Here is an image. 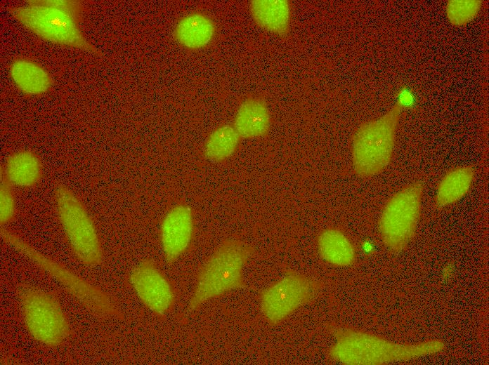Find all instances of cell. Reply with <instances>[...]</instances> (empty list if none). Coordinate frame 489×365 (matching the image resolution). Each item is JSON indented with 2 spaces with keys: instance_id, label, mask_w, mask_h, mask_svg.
<instances>
[{
  "instance_id": "obj_1",
  "label": "cell",
  "mask_w": 489,
  "mask_h": 365,
  "mask_svg": "<svg viewBox=\"0 0 489 365\" xmlns=\"http://www.w3.org/2000/svg\"><path fill=\"white\" fill-rule=\"evenodd\" d=\"M327 329L335 342L327 357L348 365H381L404 361L443 351L445 343L437 339L417 343H396L360 330L328 324Z\"/></svg>"
},
{
  "instance_id": "obj_2",
  "label": "cell",
  "mask_w": 489,
  "mask_h": 365,
  "mask_svg": "<svg viewBox=\"0 0 489 365\" xmlns=\"http://www.w3.org/2000/svg\"><path fill=\"white\" fill-rule=\"evenodd\" d=\"M86 11V4L77 0H30L25 6L8 8L13 18L40 38L100 56V49L79 27Z\"/></svg>"
},
{
  "instance_id": "obj_3",
  "label": "cell",
  "mask_w": 489,
  "mask_h": 365,
  "mask_svg": "<svg viewBox=\"0 0 489 365\" xmlns=\"http://www.w3.org/2000/svg\"><path fill=\"white\" fill-rule=\"evenodd\" d=\"M254 253L246 242L224 240L202 265L188 304L190 312L232 290L244 288L242 270Z\"/></svg>"
},
{
  "instance_id": "obj_4",
  "label": "cell",
  "mask_w": 489,
  "mask_h": 365,
  "mask_svg": "<svg viewBox=\"0 0 489 365\" xmlns=\"http://www.w3.org/2000/svg\"><path fill=\"white\" fill-rule=\"evenodd\" d=\"M404 106L398 99L385 114L363 123L355 131L351 143L352 163L358 176L376 175L389 165Z\"/></svg>"
},
{
  "instance_id": "obj_5",
  "label": "cell",
  "mask_w": 489,
  "mask_h": 365,
  "mask_svg": "<svg viewBox=\"0 0 489 365\" xmlns=\"http://www.w3.org/2000/svg\"><path fill=\"white\" fill-rule=\"evenodd\" d=\"M2 239L59 281L86 309L102 318H123L112 297L65 266L39 252L15 233L1 228Z\"/></svg>"
},
{
  "instance_id": "obj_6",
  "label": "cell",
  "mask_w": 489,
  "mask_h": 365,
  "mask_svg": "<svg viewBox=\"0 0 489 365\" xmlns=\"http://www.w3.org/2000/svg\"><path fill=\"white\" fill-rule=\"evenodd\" d=\"M22 314L31 336L48 347H58L67 339L70 328L58 301L50 292L25 284L18 290Z\"/></svg>"
},
{
  "instance_id": "obj_7",
  "label": "cell",
  "mask_w": 489,
  "mask_h": 365,
  "mask_svg": "<svg viewBox=\"0 0 489 365\" xmlns=\"http://www.w3.org/2000/svg\"><path fill=\"white\" fill-rule=\"evenodd\" d=\"M55 201L60 224L77 258L86 266L99 265L103 259L101 242L84 204L63 185L56 187Z\"/></svg>"
},
{
  "instance_id": "obj_8",
  "label": "cell",
  "mask_w": 489,
  "mask_h": 365,
  "mask_svg": "<svg viewBox=\"0 0 489 365\" xmlns=\"http://www.w3.org/2000/svg\"><path fill=\"white\" fill-rule=\"evenodd\" d=\"M424 188L422 181H415L394 193L386 203L379 220V230L383 244L391 252H401L414 237Z\"/></svg>"
},
{
  "instance_id": "obj_9",
  "label": "cell",
  "mask_w": 489,
  "mask_h": 365,
  "mask_svg": "<svg viewBox=\"0 0 489 365\" xmlns=\"http://www.w3.org/2000/svg\"><path fill=\"white\" fill-rule=\"evenodd\" d=\"M322 288L317 279L286 270L278 281L259 294L260 311L271 326L284 321L297 309L314 300Z\"/></svg>"
},
{
  "instance_id": "obj_10",
  "label": "cell",
  "mask_w": 489,
  "mask_h": 365,
  "mask_svg": "<svg viewBox=\"0 0 489 365\" xmlns=\"http://www.w3.org/2000/svg\"><path fill=\"white\" fill-rule=\"evenodd\" d=\"M129 281L141 301L157 316L163 317L171 310L176 300L174 290L153 260L140 262L131 271Z\"/></svg>"
},
{
  "instance_id": "obj_11",
  "label": "cell",
  "mask_w": 489,
  "mask_h": 365,
  "mask_svg": "<svg viewBox=\"0 0 489 365\" xmlns=\"http://www.w3.org/2000/svg\"><path fill=\"white\" fill-rule=\"evenodd\" d=\"M194 232L192 208L177 204L164 215L160 226V241L165 260L174 263L189 247Z\"/></svg>"
},
{
  "instance_id": "obj_12",
  "label": "cell",
  "mask_w": 489,
  "mask_h": 365,
  "mask_svg": "<svg viewBox=\"0 0 489 365\" xmlns=\"http://www.w3.org/2000/svg\"><path fill=\"white\" fill-rule=\"evenodd\" d=\"M1 173L12 186L29 188L39 182L43 174V164L34 151L20 150L7 157L1 168Z\"/></svg>"
},
{
  "instance_id": "obj_13",
  "label": "cell",
  "mask_w": 489,
  "mask_h": 365,
  "mask_svg": "<svg viewBox=\"0 0 489 365\" xmlns=\"http://www.w3.org/2000/svg\"><path fill=\"white\" fill-rule=\"evenodd\" d=\"M11 78L15 86L27 95H40L52 88L53 80L49 72L37 61L17 58L11 63Z\"/></svg>"
},
{
  "instance_id": "obj_14",
  "label": "cell",
  "mask_w": 489,
  "mask_h": 365,
  "mask_svg": "<svg viewBox=\"0 0 489 365\" xmlns=\"http://www.w3.org/2000/svg\"><path fill=\"white\" fill-rule=\"evenodd\" d=\"M270 124V115L266 102L258 98H249L240 104L233 126L240 138H255L264 136Z\"/></svg>"
},
{
  "instance_id": "obj_15",
  "label": "cell",
  "mask_w": 489,
  "mask_h": 365,
  "mask_svg": "<svg viewBox=\"0 0 489 365\" xmlns=\"http://www.w3.org/2000/svg\"><path fill=\"white\" fill-rule=\"evenodd\" d=\"M249 9L255 22L266 31L285 36L289 29L291 6L287 0H253Z\"/></svg>"
},
{
  "instance_id": "obj_16",
  "label": "cell",
  "mask_w": 489,
  "mask_h": 365,
  "mask_svg": "<svg viewBox=\"0 0 489 365\" xmlns=\"http://www.w3.org/2000/svg\"><path fill=\"white\" fill-rule=\"evenodd\" d=\"M215 30V25L211 18L202 13H193L185 15L178 22L174 36L183 47L200 49L210 44Z\"/></svg>"
},
{
  "instance_id": "obj_17",
  "label": "cell",
  "mask_w": 489,
  "mask_h": 365,
  "mask_svg": "<svg viewBox=\"0 0 489 365\" xmlns=\"http://www.w3.org/2000/svg\"><path fill=\"white\" fill-rule=\"evenodd\" d=\"M318 251L325 262L337 266L346 267L356 260V251L348 238L339 230L329 228L318 238Z\"/></svg>"
},
{
  "instance_id": "obj_18",
  "label": "cell",
  "mask_w": 489,
  "mask_h": 365,
  "mask_svg": "<svg viewBox=\"0 0 489 365\" xmlns=\"http://www.w3.org/2000/svg\"><path fill=\"white\" fill-rule=\"evenodd\" d=\"M475 175L472 166H459L449 170L440 181L436 195V204L443 208L453 204L469 192Z\"/></svg>"
},
{
  "instance_id": "obj_19",
  "label": "cell",
  "mask_w": 489,
  "mask_h": 365,
  "mask_svg": "<svg viewBox=\"0 0 489 365\" xmlns=\"http://www.w3.org/2000/svg\"><path fill=\"white\" fill-rule=\"evenodd\" d=\"M240 136L233 126L222 125L209 135L204 147L205 157L213 161H221L235 152Z\"/></svg>"
},
{
  "instance_id": "obj_20",
  "label": "cell",
  "mask_w": 489,
  "mask_h": 365,
  "mask_svg": "<svg viewBox=\"0 0 489 365\" xmlns=\"http://www.w3.org/2000/svg\"><path fill=\"white\" fill-rule=\"evenodd\" d=\"M481 1L450 0L446 4V16L452 25L464 26L476 18L481 11Z\"/></svg>"
},
{
  "instance_id": "obj_21",
  "label": "cell",
  "mask_w": 489,
  "mask_h": 365,
  "mask_svg": "<svg viewBox=\"0 0 489 365\" xmlns=\"http://www.w3.org/2000/svg\"><path fill=\"white\" fill-rule=\"evenodd\" d=\"M16 214V206L12 185L1 173L0 223L1 225L12 222Z\"/></svg>"
}]
</instances>
